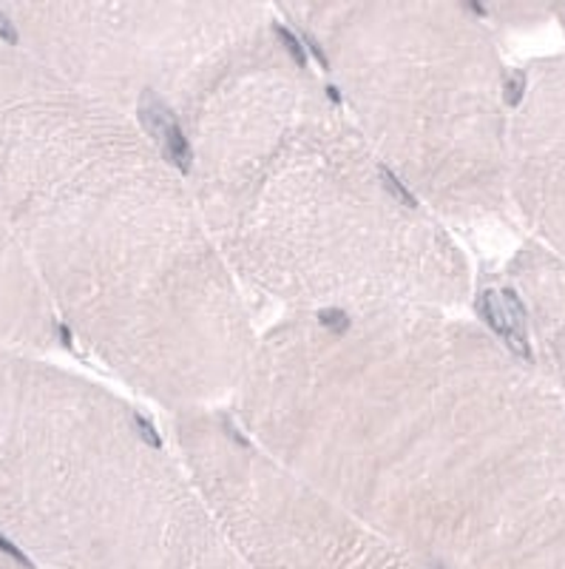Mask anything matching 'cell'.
<instances>
[{
	"label": "cell",
	"instance_id": "obj_7",
	"mask_svg": "<svg viewBox=\"0 0 565 569\" xmlns=\"http://www.w3.org/2000/svg\"><path fill=\"white\" fill-rule=\"evenodd\" d=\"M302 40H304V46H307L310 52H313V58L319 60V63H322L324 69H327V66H330V63H327V54L322 52V46H319V40H315L313 34H310V32H304V34H302Z\"/></svg>",
	"mask_w": 565,
	"mask_h": 569
},
{
	"label": "cell",
	"instance_id": "obj_5",
	"mask_svg": "<svg viewBox=\"0 0 565 569\" xmlns=\"http://www.w3.org/2000/svg\"><path fill=\"white\" fill-rule=\"evenodd\" d=\"M319 317H322L324 328H333V330H339V333H344V330L350 328V319L344 311H322Z\"/></svg>",
	"mask_w": 565,
	"mask_h": 569
},
{
	"label": "cell",
	"instance_id": "obj_8",
	"mask_svg": "<svg viewBox=\"0 0 565 569\" xmlns=\"http://www.w3.org/2000/svg\"><path fill=\"white\" fill-rule=\"evenodd\" d=\"M437 569H446V567H437Z\"/></svg>",
	"mask_w": 565,
	"mask_h": 569
},
{
	"label": "cell",
	"instance_id": "obj_4",
	"mask_svg": "<svg viewBox=\"0 0 565 569\" xmlns=\"http://www.w3.org/2000/svg\"><path fill=\"white\" fill-rule=\"evenodd\" d=\"M276 34H279V38H282V43L290 49V54H293V60H296L299 66H307V52H304L302 40H299L296 34L290 32V29H284L282 23H279V27H276Z\"/></svg>",
	"mask_w": 565,
	"mask_h": 569
},
{
	"label": "cell",
	"instance_id": "obj_2",
	"mask_svg": "<svg viewBox=\"0 0 565 569\" xmlns=\"http://www.w3.org/2000/svg\"><path fill=\"white\" fill-rule=\"evenodd\" d=\"M160 142H162V149H165L168 160H174L182 171H191V160H193L191 146H188L185 134H182V129L176 120H171V123L162 129Z\"/></svg>",
	"mask_w": 565,
	"mask_h": 569
},
{
	"label": "cell",
	"instance_id": "obj_6",
	"mask_svg": "<svg viewBox=\"0 0 565 569\" xmlns=\"http://www.w3.org/2000/svg\"><path fill=\"white\" fill-rule=\"evenodd\" d=\"M134 421H137V427H140L142 439L149 441L151 447H162V439H160V436H157L154 425H149V419H145V416H134Z\"/></svg>",
	"mask_w": 565,
	"mask_h": 569
},
{
	"label": "cell",
	"instance_id": "obj_1",
	"mask_svg": "<svg viewBox=\"0 0 565 569\" xmlns=\"http://www.w3.org/2000/svg\"><path fill=\"white\" fill-rule=\"evenodd\" d=\"M38 325V299L29 288L27 268L9 240L7 226L0 222V339L34 337Z\"/></svg>",
	"mask_w": 565,
	"mask_h": 569
},
{
	"label": "cell",
	"instance_id": "obj_3",
	"mask_svg": "<svg viewBox=\"0 0 565 569\" xmlns=\"http://www.w3.org/2000/svg\"><path fill=\"white\" fill-rule=\"evenodd\" d=\"M379 174H381V180H384V188H386V191H390L392 197H395V200L404 202V206H410V208H417L415 194H412L410 188H406L404 182L398 180V177L392 174V171L386 169V166H379Z\"/></svg>",
	"mask_w": 565,
	"mask_h": 569
}]
</instances>
